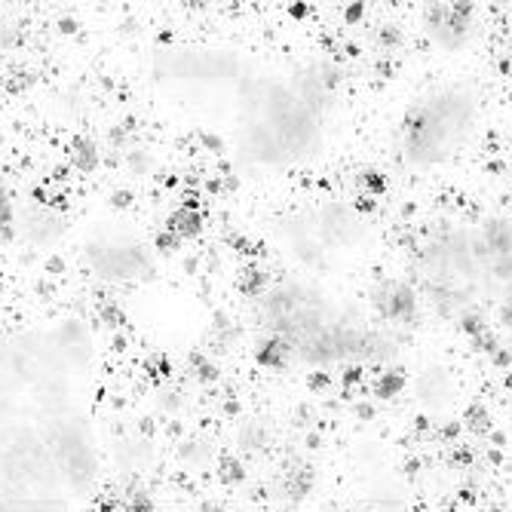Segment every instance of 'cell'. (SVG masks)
Instances as JSON below:
<instances>
[{
  "instance_id": "6da1fadb",
  "label": "cell",
  "mask_w": 512,
  "mask_h": 512,
  "mask_svg": "<svg viewBox=\"0 0 512 512\" xmlns=\"http://www.w3.org/2000/svg\"><path fill=\"white\" fill-rule=\"evenodd\" d=\"M89 341L74 325L0 341V512H80L99 482Z\"/></svg>"
},
{
  "instance_id": "7a4b0ae2",
  "label": "cell",
  "mask_w": 512,
  "mask_h": 512,
  "mask_svg": "<svg viewBox=\"0 0 512 512\" xmlns=\"http://www.w3.org/2000/svg\"><path fill=\"white\" fill-rule=\"evenodd\" d=\"M261 344L270 365L298 362L307 368H347L384 356L387 338L368 316L301 279H283L258 298Z\"/></svg>"
},
{
  "instance_id": "3957f363",
  "label": "cell",
  "mask_w": 512,
  "mask_h": 512,
  "mask_svg": "<svg viewBox=\"0 0 512 512\" xmlns=\"http://www.w3.org/2000/svg\"><path fill=\"white\" fill-rule=\"evenodd\" d=\"M424 295L448 319H512V230L500 224L467 227L421 258Z\"/></svg>"
},
{
  "instance_id": "277c9868",
  "label": "cell",
  "mask_w": 512,
  "mask_h": 512,
  "mask_svg": "<svg viewBox=\"0 0 512 512\" xmlns=\"http://www.w3.org/2000/svg\"><path fill=\"white\" fill-rule=\"evenodd\" d=\"M476 126V96L467 86H436L414 99L402 120L399 148L411 166L448 163Z\"/></svg>"
},
{
  "instance_id": "5b68a950",
  "label": "cell",
  "mask_w": 512,
  "mask_h": 512,
  "mask_svg": "<svg viewBox=\"0 0 512 512\" xmlns=\"http://www.w3.org/2000/svg\"><path fill=\"white\" fill-rule=\"evenodd\" d=\"M16 212H13V203H10V194H7V188H4V181H0V224L4 227H10L16 218H13Z\"/></svg>"
}]
</instances>
